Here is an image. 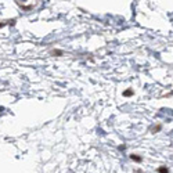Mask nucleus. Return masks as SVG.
Masks as SVG:
<instances>
[{"instance_id": "nucleus-1", "label": "nucleus", "mask_w": 173, "mask_h": 173, "mask_svg": "<svg viewBox=\"0 0 173 173\" xmlns=\"http://www.w3.org/2000/svg\"><path fill=\"white\" fill-rule=\"evenodd\" d=\"M130 159H132V161H134V162H139V163L143 161V158H141L140 155H137V154H132V155H130Z\"/></svg>"}, {"instance_id": "nucleus-2", "label": "nucleus", "mask_w": 173, "mask_h": 173, "mask_svg": "<svg viewBox=\"0 0 173 173\" xmlns=\"http://www.w3.org/2000/svg\"><path fill=\"white\" fill-rule=\"evenodd\" d=\"M50 54L60 57V56H62V54H64V51H62V50H58V49H56V50H51V51H50Z\"/></svg>"}, {"instance_id": "nucleus-3", "label": "nucleus", "mask_w": 173, "mask_h": 173, "mask_svg": "<svg viewBox=\"0 0 173 173\" xmlns=\"http://www.w3.org/2000/svg\"><path fill=\"white\" fill-rule=\"evenodd\" d=\"M158 173H169V169L166 166H159L158 167Z\"/></svg>"}, {"instance_id": "nucleus-4", "label": "nucleus", "mask_w": 173, "mask_h": 173, "mask_svg": "<svg viewBox=\"0 0 173 173\" xmlns=\"http://www.w3.org/2000/svg\"><path fill=\"white\" fill-rule=\"evenodd\" d=\"M123 96H125V97H130V96H133V90L132 89L125 90V92H123Z\"/></svg>"}, {"instance_id": "nucleus-5", "label": "nucleus", "mask_w": 173, "mask_h": 173, "mask_svg": "<svg viewBox=\"0 0 173 173\" xmlns=\"http://www.w3.org/2000/svg\"><path fill=\"white\" fill-rule=\"evenodd\" d=\"M161 129H162L161 125H156V126H154V127L151 129V132H152V133H158V132H161Z\"/></svg>"}, {"instance_id": "nucleus-6", "label": "nucleus", "mask_w": 173, "mask_h": 173, "mask_svg": "<svg viewBox=\"0 0 173 173\" xmlns=\"http://www.w3.org/2000/svg\"><path fill=\"white\" fill-rule=\"evenodd\" d=\"M4 25H6V24H4V22H0V28H3Z\"/></svg>"}, {"instance_id": "nucleus-7", "label": "nucleus", "mask_w": 173, "mask_h": 173, "mask_svg": "<svg viewBox=\"0 0 173 173\" xmlns=\"http://www.w3.org/2000/svg\"><path fill=\"white\" fill-rule=\"evenodd\" d=\"M136 173H143V172H141V170L139 169V170H136Z\"/></svg>"}]
</instances>
